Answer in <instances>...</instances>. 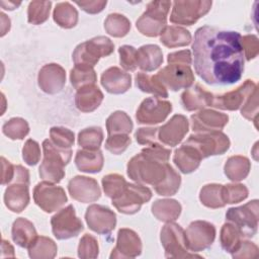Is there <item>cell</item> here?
Segmentation results:
<instances>
[{
	"mask_svg": "<svg viewBox=\"0 0 259 259\" xmlns=\"http://www.w3.org/2000/svg\"><path fill=\"white\" fill-rule=\"evenodd\" d=\"M98 242L92 235L85 234L78 246V256L80 258H96L98 256Z\"/></svg>",
	"mask_w": 259,
	"mask_h": 259,
	"instance_id": "cell-48",
	"label": "cell"
},
{
	"mask_svg": "<svg viewBox=\"0 0 259 259\" xmlns=\"http://www.w3.org/2000/svg\"><path fill=\"white\" fill-rule=\"evenodd\" d=\"M127 182L125 179L116 173L108 174L102 178V187L107 197L113 199L118 196L125 188Z\"/></svg>",
	"mask_w": 259,
	"mask_h": 259,
	"instance_id": "cell-45",
	"label": "cell"
},
{
	"mask_svg": "<svg viewBox=\"0 0 259 259\" xmlns=\"http://www.w3.org/2000/svg\"><path fill=\"white\" fill-rule=\"evenodd\" d=\"M242 49L247 61L254 59L259 52V40L258 37L254 34H247L241 37Z\"/></svg>",
	"mask_w": 259,
	"mask_h": 259,
	"instance_id": "cell-53",
	"label": "cell"
},
{
	"mask_svg": "<svg viewBox=\"0 0 259 259\" xmlns=\"http://www.w3.org/2000/svg\"><path fill=\"white\" fill-rule=\"evenodd\" d=\"M119 63L126 71H135L138 68V50L132 46H121L118 49Z\"/></svg>",
	"mask_w": 259,
	"mask_h": 259,
	"instance_id": "cell-50",
	"label": "cell"
},
{
	"mask_svg": "<svg viewBox=\"0 0 259 259\" xmlns=\"http://www.w3.org/2000/svg\"><path fill=\"white\" fill-rule=\"evenodd\" d=\"M51 6V1H31L27 9L28 22L37 25L47 21L50 15Z\"/></svg>",
	"mask_w": 259,
	"mask_h": 259,
	"instance_id": "cell-43",
	"label": "cell"
},
{
	"mask_svg": "<svg viewBox=\"0 0 259 259\" xmlns=\"http://www.w3.org/2000/svg\"><path fill=\"white\" fill-rule=\"evenodd\" d=\"M213 95L196 84L192 88L185 90L181 95V103L183 108L188 111L202 109L206 106H211Z\"/></svg>",
	"mask_w": 259,
	"mask_h": 259,
	"instance_id": "cell-25",
	"label": "cell"
},
{
	"mask_svg": "<svg viewBox=\"0 0 259 259\" xmlns=\"http://www.w3.org/2000/svg\"><path fill=\"white\" fill-rule=\"evenodd\" d=\"M103 141V131L100 126H90L78 135V144L86 150H99Z\"/></svg>",
	"mask_w": 259,
	"mask_h": 259,
	"instance_id": "cell-41",
	"label": "cell"
},
{
	"mask_svg": "<svg viewBox=\"0 0 259 259\" xmlns=\"http://www.w3.org/2000/svg\"><path fill=\"white\" fill-rule=\"evenodd\" d=\"M33 199L46 212H53L61 208L68 200L65 190L54 183L44 181L35 185L33 189Z\"/></svg>",
	"mask_w": 259,
	"mask_h": 259,
	"instance_id": "cell-12",
	"label": "cell"
},
{
	"mask_svg": "<svg viewBox=\"0 0 259 259\" xmlns=\"http://www.w3.org/2000/svg\"><path fill=\"white\" fill-rule=\"evenodd\" d=\"M157 77L166 87L172 91H178L180 89H186L190 87L194 82V75L190 66L169 64L161 69Z\"/></svg>",
	"mask_w": 259,
	"mask_h": 259,
	"instance_id": "cell-13",
	"label": "cell"
},
{
	"mask_svg": "<svg viewBox=\"0 0 259 259\" xmlns=\"http://www.w3.org/2000/svg\"><path fill=\"white\" fill-rule=\"evenodd\" d=\"M258 208V200L254 199L244 205L229 208L226 219L239 229L243 238H252L257 233Z\"/></svg>",
	"mask_w": 259,
	"mask_h": 259,
	"instance_id": "cell-9",
	"label": "cell"
},
{
	"mask_svg": "<svg viewBox=\"0 0 259 259\" xmlns=\"http://www.w3.org/2000/svg\"><path fill=\"white\" fill-rule=\"evenodd\" d=\"M172 166L141 152L127 163V175L137 183L153 185L155 190L163 185Z\"/></svg>",
	"mask_w": 259,
	"mask_h": 259,
	"instance_id": "cell-2",
	"label": "cell"
},
{
	"mask_svg": "<svg viewBox=\"0 0 259 259\" xmlns=\"http://www.w3.org/2000/svg\"><path fill=\"white\" fill-rule=\"evenodd\" d=\"M82 10L90 14L101 12L106 6V1H76L75 2Z\"/></svg>",
	"mask_w": 259,
	"mask_h": 259,
	"instance_id": "cell-58",
	"label": "cell"
},
{
	"mask_svg": "<svg viewBox=\"0 0 259 259\" xmlns=\"http://www.w3.org/2000/svg\"><path fill=\"white\" fill-rule=\"evenodd\" d=\"M103 154L100 150H78L75 156V164L79 171L86 173H98L103 167Z\"/></svg>",
	"mask_w": 259,
	"mask_h": 259,
	"instance_id": "cell-28",
	"label": "cell"
},
{
	"mask_svg": "<svg viewBox=\"0 0 259 259\" xmlns=\"http://www.w3.org/2000/svg\"><path fill=\"white\" fill-rule=\"evenodd\" d=\"M171 6L170 1H152L147 5L146 11L137 20L138 30L150 37L161 35L167 26V15Z\"/></svg>",
	"mask_w": 259,
	"mask_h": 259,
	"instance_id": "cell-5",
	"label": "cell"
},
{
	"mask_svg": "<svg viewBox=\"0 0 259 259\" xmlns=\"http://www.w3.org/2000/svg\"><path fill=\"white\" fill-rule=\"evenodd\" d=\"M135 79L136 85L141 91L151 93L162 98L168 97L167 89L159 80L157 75H149L147 73L140 72L136 75Z\"/></svg>",
	"mask_w": 259,
	"mask_h": 259,
	"instance_id": "cell-34",
	"label": "cell"
},
{
	"mask_svg": "<svg viewBox=\"0 0 259 259\" xmlns=\"http://www.w3.org/2000/svg\"><path fill=\"white\" fill-rule=\"evenodd\" d=\"M103 97V93L95 84H89L77 89L75 104L82 112H92L101 104Z\"/></svg>",
	"mask_w": 259,
	"mask_h": 259,
	"instance_id": "cell-24",
	"label": "cell"
},
{
	"mask_svg": "<svg viewBox=\"0 0 259 259\" xmlns=\"http://www.w3.org/2000/svg\"><path fill=\"white\" fill-rule=\"evenodd\" d=\"M12 240L21 248H29L37 237L33 224L24 219L18 218L13 222L11 230Z\"/></svg>",
	"mask_w": 259,
	"mask_h": 259,
	"instance_id": "cell-29",
	"label": "cell"
},
{
	"mask_svg": "<svg viewBox=\"0 0 259 259\" xmlns=\"http://www.w3.org/2000/svg\"><path fill=\"white\" fill-rule=\"evenodd\" d=\"M163 63V53L157 45H145L138 50V67L146 72L158 69Z\"/></svg>",
	"mask_w": 259,
	"mask_h": 259,
	"instance_id": "cell-30",
	"label": "cell"
},
{
	"mask_svg": "<svg viewBox=\"0 0 259 259\" xmlns=\"http://www.w3.org/2000/svg\"><path fill=\"white\" fill-rule=\"evenodd\" d=\"M51 141L59 148L71 149L75 142V136L72 131L62 126H53L50 130Z\"/></svg>",
	"mask_w": 259,
	"mask_h": 259,
	"instance_id": "cell-46",
	"label": "cell"
},
{
	"mask_svg": "<svg viewBox=\"0 0 259 259\" xmlns=\"http://www.w3.org/2000/svg\"><path fill=\"white\" fill-rule=\"evenodd\" d=\"M53 17L55 22L63 28H72L78 22V12L69 2L58 3L54 9Z\"/></svg>",
	"mask_w": 259,
	"mask_h": 259,
	"instance_id": "cell-35",
	"label": "cell"
},
{
	"mask_svg": "<svg viewBox=\"0 0 259 259\" xmlns=\"http://www.w3.org/2000/svg\"><path fill=\"white\" fill-rule=\"evenodd\" d=\"M104 29L111 36L123 37L131 29V22L121 14L111 13L104 21Z\"/></svg>",
	"mask_w": 259,
	"mask_h": 259,
	"instance_id": "cell-39",
	"label": "cell"
},
{
	"mask_svg": "<svg viewBox=\"0 0 259 259\" xmlns=\"http://www.w3.org/2000/svg\"><path fill=\"white\" fill-rule=\"evenodd\" d=\"M191 127L195 133L221 131L229 121V116L225 113L211 110L202 109L190 116Z\"/></svg>",
	"mask_w": 259,
	"mask_h": 259,
	"instance_id": "cell-22",
	"label": "cell"
},
{
	"mask_svg": "<svg viewBox=\"0 0 259 259\" xmlns=\"http://www.w3.org/2000/svg\"><path fill=\"white\" fill-rule=\"evenodd\" d=\"M132 140L126 134H117L108 136L105 142V149L114 155L122 154L131 145Z\"/></svg>",
	"mask_w": 259,
	"mask_h": 259,
	"instance_id": "cell-49",
	"label": "cell"
},
{
	"mask_svg": "<svg viewBox=\"0 0 259 259\" xmlns=\"http://www.w3.org/2000/svg\"><path fill=\"white\" fill-rule=\"evenodd\" d=\"M37 81L39 88L45 93L57 94L66 84L65 69L59 64H47L39 70Z\"/></svg>",
	"mask_w": 259,
	"mask_h": 259,
	"instance_id": "cell-19",
	"label": "cell"
},
{
	"mask_svg": "<svg viewBox=\"0 0 259 259\" xmlns=\"http://www.w3.org/2000/svg\"><path fill=\"white\" fill-rule=\"evenodd\" d=\"M242 238L243 236L240 233L239 229L232 223H226L222 227L220 241L222 248L225 251L233 254L239 247Z\"/></svg>",
	"mask_w": 259,
	"mask_h": 259,
	"instance_id": "cell-38",
	"label": "cell"
},
{
	"mask_svg": "<svg viewBox=\"0 0 259 259\" xmlns=\"http://www.w3.org/2000/svg\"><path fill=\"white\" fill-rule=\"evenodd\" d=\"M211 7V1L184 0L174 1L170 21L175 24L192 25L205 15Z\"/></svg>",
	"mask_w": 259,
	"mask_h": 259,
	"instance_id": "cell-10",
	"label": "cell"
},
{
	"mask_svg": "<svg viewBox=\"0 0 259 259\" xmlns=\"http://www.w3.org/2000/svg\"><path fill=\"white\" fill-rule=\"evenodd\" d=\"M5 205L13 212H21L29 202L28 184L14 182L9 185L4 193Z\"/></svg>",
	"mask_w": 259,
	"mask_h": 259,
	"instance_id": "cell-26",
	"label": "cell"
},
{
	"mask_svg": "<svg viewBox=\"0 0 259 259\" xmlns=\"http://www.w3.org/2000/svg\"><path fill=\"white\" fill-rule=\"evenodd\" d=\"M257 89V85L252 80H246L237 89L223 95L213 96L211 106L223 110H237L244 105L248 97Z\"/></svg>",
	"mask_w": 259,
	"mask_h": 259,
	"instance_id": "cell-17",
	"label": "cell"
},
{
	"mask_svg": "<svg viewBox=\"0 0 259 259\" xmlns=\"http://www.w3.org/2000/svg\"><path fill=\"white\" fill-rule=\"evenodd\" d=\"M241 114L251 120L254 121L255 126L257 127V117H258V89L254 90V92L248 97L246 102L241 108Z\"/></svg>",
	"mask_w": 259,
	"mask_h": 259,
	"instance_id": "cell-51",
	"label": "cell"
},
{
	"mask_svg": "<svg viewBox=\"0 0 259 259\" xmlns=\"http://www.w3.org/2000/svg\"><path fill=\"white\" fill-rule=\"evenodd\" d=\"M85 220L90 230L99 234H110L116 225V214L107 206L91 204L85 212Z\"/></svg>",
	"mask_w": 259,
	"mask_h": 259,
	"instance_id": "cell-16",
	"label": "cell"
},
{
	"mask_svg": "<svg viewBox=\"0 0 259 259\" xmlns=\"http://www.w3.org/2000/svg\"><path fill=\"white\" fill-rule=\"evenodd\" d=\"M241 34L213 26L196 29L192 44L195 73L209 85H232L244 72Z\"/></svg>",
	"mask_w": 259,
	"mask_h": 259,
	"instance_id": "cell-1",
	"label": "cell"
},
{
	"mask_svg": "<svg viewBox=\"0 0 259 259\" xmlns=\"http://www.w3.org/2000/svg\"><path fill=\"white\" fill-rule=\"evenodd\" d=\"M223 185L221 184H206L204 185L199 194V199L203 205L209 208H219L224 207L226 203L223 199L222 194Z\"/></svg>",
	"mask_w": 259,
	"mask_h": 259,
	"instance_id": "cell-40",
	"label": "cell"
},
{
	"mask_svg": "<svg viewBox=\"0 0 259 259\" xmlns=\"http://www.w3.org/2000/svg\"><path fill=\"white\" fill-rule=\"evenodd\" d=\"M0 15H1V23H2V25H1V36H3L10 29V19L3 12Z\"/></svg>",
	"mask_w": 259,
	"mask_h": 259,
	"instance_id": "cell-61",
	"label": "cell"
},
{
	"mask_svg": "<svg viewBox=\"0 0 259 259\" xmlns=\"http://www.w3.org/2000/svg\"><path fill=\"white\" fill-rule=\"evenodd\" d=\"M232 256L234 258H256L258 256V248L254 243L243 240Z\"/></svg>",
	"mask_w": 259,
	"mask_h": 259,
	"instance_id": "cell-56",
	"label": "cell"
},
{
	"mask_svg": "<svg viewBox=\"0 0 259 259\" xmlns=\"http://www.w3.org/2000/svg\"><path fill=\"white\" fill-rule=\"evenodd\" d=\"M21 3L20 2H13V1H1V6L3 9L6 10H13L15 8H17Z\"/></svg>",
	"mask_w": 259,
	"mask_h": 259,
	"instance_id": "cell-62",
	"label": "cell"
},
{
	"mask_svg": "<svg viewBox=\"0 0 259 259\" xmlns=\"http://www.w3.org/2000/svg\"><path fill=\"white\" fill-rule=\"evenodd\" d=\"M100 82L108 93L122 94L131 88L132 76L118 67H110L102 73Z\"/></svg>",
	"mask_w": 259,
	"mask_h": 259,
	"instance_id": "cell-23",
	"label": "cell"
},
{
	"mask_svg": "<svg viewBox=\"0 0 259 259\" xmlns=\"http://www.w3.org/2000/svg\"><path fill=\"white\" fill-rule=\"evenodd\" d=\"M114 45L106 36H95L79 44L72 55L75 66L93 68L100 58L107 57L113 53Z\"/></svg>",
	"mask_w": 259,
	"mask_h": 259,
	"instance_id": "cell-4",
	"label": "cell"
},
{
	"mask_svg": "<svg viewBox=\"0 0 259 259\" xmlns=\"http://www.w3.org/2000/svg\"><path fill=\"white\" fill-rule=\"evenodd\" d=\"M51 225L53 234L58 240H67L76 237L84 229L72 204L60 209L51 219Z\"/></svg>",
	"mask_w": 259,
	"mask_h": 259,
	"instance_id": "cell-11",
	"label": "cell"
},
{
	"mask_svg": "<svg viewBox=\"0 0 259 259\" xmlns=\"http://www.w3.org/2000/svg\"><path fill=\"white\" fill-rule=\"evenodd\" d=\"M248 189L243 184H227L223 185L222 194L224 202L227 203H237L247 198Z\"/></svg>",
	"mask_w": 259,
	"mask_h": 259,
	"instance_id": "cell-47",
	"label": "cell"
},
{
	"mask_svg": "<svg viewBox=\"0 0 259 259\" xmlns=\"http://www.w3.org/2000/svg\"><path fill=\"white\" fill-rule=\"evenodd\" d=\"M172 111V104L158 97H149L142 101L137 109L136 118L139 123L156 124L166 119Z\"/></svg>",
	"mask_w": 259,
	"mask_h": 259,
	"instance_id": "cell-14",
	"label": "cell"
},
{
	"mask_svg": "<svg viewBox=\"0 0 259 259\" xmlns=\"http://www.w3.org/2000/svg\"><path fill=\"white\" fill-rule=\"evenodd\" d=\"M142 152L150 157H153V158L161 161V162H168L169 158H170V154H171L170 149L164 148L163 146H161L158 143L149 145L148 147L143 149Z\"/></svg>",
	"mask_w": 259,
	"mask_h": 259,
	"instance_id": "cell-55",
	"label": "cell"
},
{
	"mask_svg": "<svg viewBox=\"0 0 259 259\" xmlns=\"http://www.w3.org/2000/svg\"><path fill=\"white\" fill-rule=\"evenodd\" d=\"M161 243L167 258L200 257L190 254L185 231L175 223H167L161 230Z\"/></svg>",
	"mask_w": 259,
	"mask_h": 259,
	"instance_id": "cell-7",
	"label": "cell"
},
{
	"mask_svg": "<svg viewBox=\"0 0 259 259\" xmlns=\"http://www.w3.org/2000/svg\"><path fill=\"white\" fill-rule=\"evenodd\" d=\"M152 198V191L143 184L128 183L123 191L111 199L113 206L121 213L134 214Z\"/></svg>",
	"mask_w": 259,
	"mask_h": 259,
	"instance_id": "cell-8",
	"label": "cell"
},
{
	"mask_svg": "<svg viewBox=\"0 0 259 259\" xmlns=\"http://www.w3.org/2000/svg\"><path fill=\"white\" fill-rule=\"evenodd\" d=\"M2 161V172H1V184L6 185L12 182L14 177V165H12L9 161H7L4 157H1Z\"/></svg>",
	"mask_w": 259,
	"mask_h": 259,
	"instance_id": "cell-59",
	"label": "cell"
},
{
	"mask_svg": "<svg viewBox=\"0 0 259 259\" xmlns=\"http://www.w3.org/2000/svg\"><path fill=\"white\" fill-rule=\"evenodd\" d=\"M189 130V122L182 114L173 115L164 125L159 127L158 139L162 144L175 147L185 137Z\"/></svg>",
	"mask_w": 259,
	"mask_h": 259,
	"instance_id": "cell-20",
	"label": "cell"
},
{
	"mask_svg": "<svg viewBox=\"0 0 259 259\" xmlns=\"http://www.w3.org/2000/svg\"><path fill=\"white\" fill-rule=\"evenodd\" d=\"M57 250V245L52 239L40 236L36 237L34 242L28 248V255L33 259H51L56 256Z\"/></svg>",
	"mask_w": 259,
	"mask_h": 259,
	"instance_id": "cell-36",
	"label": "cell"
},
{
	"mask_svg": "<svg viewBox=\"0 0 259 259\" xmlns=\"http://www.w3.org/2000/svg\"><path fill=\"white\" fill-rule=\"evenodd\" d=\"M167 61L169 64H178V65H185V66H190L192 63L191 54L189 50H183V51L171 53L168 55Z\"/></svg>",
	"mask_w": 259,
	"mask_h": 259,
	"instance_id": "cell-57",
	"label": "cell"
},
{
	"mask_svg": "<svg viewBox=\"0 0 259 259\" xmlns=\"http://www.w3.org/2000/svg\"><path fill=\"white\" fill-rule=\"evenodd\" d=\"M184 144L193 147L201 159L209 156L222 155L230 148V140L228 136L221 131L195 133L189 136Z\"/></svg>",
	"mask_w": 259,
	"mask_h": 259,
	"instance_id": "cell-6",
	"label": "cell"
},
{
	"mask_svg": "<svg viewBox=\"0 0 259 259\" xmlns=\"http://www.w3.org/2000/svg\"><path fill=\"white\" fill-rule=\"evenodd\" d=\"M97 80L96 73L93 68L75 66L70 72V81L75 89H79L82 86L95 84Z\"/></svg>",
	"mask_w": 259,
	"mask_h": 259,
	"instance_id": "cell-42",
	"label": "cell"
},
{
	"mask_svg": "<svg viewBox=\"0 0 259 259\" xmlns=\"http://www.w3.org/2000/svg\"><path fill=\"white\" fill-rule=\"evenodd\" d=\"M160 41L167 48L184 47L191 42V34L184 27L170 25L166 26L162 31Z\"/></svg>",
	"mask_w": 259,
	"mask_h": 259,
	"instance_id": "cell-32",
	"label": "cell"
},
{
	"mask_svg": "<svg viewBox=\"0 0 259 259\" xmlns=\"http://www.w3.org/2000/svg\"><path fill=\"white\" fill-rule=\"evenodd\" d=\"M201 160L202 159L197 151L184 143L180 148L175 150L173 156L174 164L184 174H189L195 171L199 167Z\"/></svg>",
	"mask_w": 259,
	"mask_h": 259,
	"instance_id": "cell-27",
	"label": "cell"
},
{
	"mask_svg": "<svg viewBox=\"0 0 259 259\" xmlns=\"http://www.w3.org/2000/svg\"><path fill=\"white\" fill-rule=\"evenodd\" d=\"M3 134L11 140H22L29 132L28 123L21 117H13L2 126Z\"/></svg>",
	"mask_w": 259,
	"mask_h": 259,
	"instance_id": "cell-44",
	"label": "cell"
},
{
	"mask_svg": "<svg viewBox=\"0 0 259 259\" xmlns=\"http://www.w3.org/2000/svg\"><path fill=\"white\" fill-rule=\"evenodd\" d=\"M159 127H140L136 133V140L140 145H152L157 143Z\"/></svg>",
	"mask_w": 259,
	"mask_h": 259,
	"instance_id": "cell-54",
	"label": "cell"
},
{
	"mask_svg": "<svg viewBox=\"0 0 259 259\" xmlns=\"http://www.w3.org/2000/svg\"><path fill=\"white\" fill-rule=\"evenodd\" d=\"M142 253V242L133 230L123 228L117 233L116 246L110 254V258H135Z\"/></svg>",
	"mask_w": 259,
	"mask_h": 259,
	"instance_id": "cell-21",
	"label": "cell"
},
{
	"mask_svg": "<svg viewBox=\"0 0 259 259\" xmlns=\"http://www.w3.org/2000/svg\"><path fill=\"white\" fill-rule=\"evenodd\" d=\"M133 121L131 117L124 112L117 110L111 113L106 119V130L108 136L117 134L128 135L133 130Z\"/></svg>",
	"mask_w": 259,
	"mask_h": 259,
	"instance_id": "cell-37",
	"label": "cell"
},
{
	"mask_svg": "<svg viewBox=\"0 0 259 259\" xmlns=\"http://www.w3.org/2000/svg\"><path fill=\"white\" fill-rule=\"evenodd\" d=\"M44 160L39 166V176L51 183H59L65 177L64 167L72 158L71 149L57 147L51 140L42 142Z\"/></svg>",
	"mask_w": 259,
	"mask_h": 259,
	"instance_id": "cell-3",
	"label": "cell"
},
{
	"mask_svg": "<svg viewBox=\"0 0 259 259\" xmlns=\"http://www.w3.org/2000/svg\"><path fill=\"white\" fill-rule=\"evenodd\" d=\"M4 257H14V249L5 239L2 240V258Z\"/></svg>",
	"mask_w": 259,
	"mask_h": 259,
	"instance_id": "cell-60",
	"label": "cell"
},
{
	"mask_svg": "<svg viewBox=\"0 0 259 259\" xmlns=\"http://www.w3.org/2000/svg\"><path fill=\"white\" fill-rule=\"evenodd\" d=\"M22 158L24 162L29 166L37 164L40 159V149L37 142L31 139L25 142L22 149Z\"/></svg>",
	"mask_w": 259,
	"mask_h": 259,
	"instance_id": "cell-52",
	"label": "cell"
},
{
	"mask_svg": "<svg viewBox=\"0 0 259 259\" xmlns=\"http://www.w3.org/2000/svg\"><path fill=\"white\" fill-rule=\"evenodd\" d=\"M251 169V163L248 158L243 156H232L225 164V174L226 176L236 182L245 179Z\"/></svg>",
	"mask_w": 259,
	"mask_h": 259,
	"instance_id": "cell-33",
	"label": "cell"
},
{
	"mask_svg": "<svg viewBox=\"0 0 259 259\" xmlns=\"http://www.w3.org/2000/svg\"><path fill=\"white\" fill-rule=\"evenodd\" d=\"M68 191L73 199L88 203L94 202L101 196V190L94 178L75 176L68 183Z\"/></svg>",
	"mask_w": 259,
	"mask_h": 259,
	"instance_id": "cell-18",
	"label": "cell"
},
{
	"mask_svg": "<svg viewBox=\"0 0 259 259\" xmlns=\"http://www.w3.org/2000/svg\"><path fill=\"white\" fill-rule=\"evenodd\" d=\"M152 213L157 220L170 223L180 215L181 205L175 199H158L152 204Z\"/></svg>",
	"mask_w": 259,
	"mask_h": 259,
	"instance_id": "cell-31",
	"label": "cell"
},
{
	"mask_svg": "<svg viewBox=\"0 0 259 259\" xmlns=\"http://www.w3.org/2000/svg\"><path fill=\"white\" fill-rule=\"evenodd\" d=\"M188 249L191 252H200L209 248L215 238V228L205 221L192 222L185 231Z\"/></svg>",
	"mask_w": 259,
	"mask_h": 259,
	"instance_id": "cell-15",
	"label": "cell"
}]
</instances>
